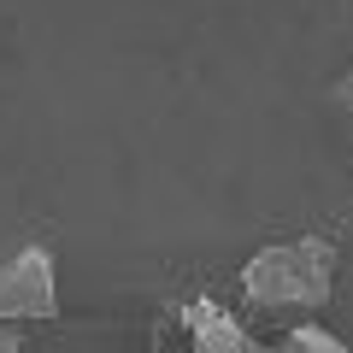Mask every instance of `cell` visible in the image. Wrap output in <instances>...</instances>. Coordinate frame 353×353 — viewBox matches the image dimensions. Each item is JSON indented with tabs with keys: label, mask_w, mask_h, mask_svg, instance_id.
Returning <instances> with one entry per match:
<instances>
[{
	"label": "cell",
	"mask_w": 353,
	"mask_h": 353,
	"mask_svg": "<svg viewBox=\"0 0 353 353\" xmlns=\"http://www.w3.org/2000/svg\"><path fill=\"white\" fill-rule=\"evenodd\" d=\"M189 330H194V353H277V341H259L241 330V318H230L218 301H189Z\"/></svg>",
	"instance_id": "cell-3"
},
{
	"label": "cell",
	"mask_w": 353,
	"mask_h": 353,
	"mask_svg": "<svg viewBox=\"0 0 353 353\" xmlns=\"http://www.w3.org/2000/svg\"><path fill=\"white\" fill-rule=\"evenodd\" d=\"M330 294H336V241L330 236L277 241L241 265V301L253 312H318Z\"/></svg>",
	"instance_id": "cell-1"
},
{
	"label": "cell",
	"mask_w": 353,
	"mask_h": 353,
	"mask_svg": "<svg viewBox=\"0 0 353 353\" xmlns=\"http://www.w3.org/2000/svg\"><path fill=\"white\" fill-rule=\"evenodd\" d=\"M0 353H24V330L18 324H0Z\"/></svg>",
	"instance_id": "cell-5"
},
{
	"label": "cell",
	"mask_w": 353,
	"mask_h": 353,
	"mask_svg": "<svg viewBox=\"0 0 353 353\" xmlns=\"http://www.w3.org/2000/svg\"><path fill=\"white\" fill-rule=\"evenodd\" d=\"M277 353H347V341H341L336 330H324V324L306 318V324H289L277 336Z\"/></svg>",
	"instance_id": "cell-4"
},
{
	"label": "cell",
	"mask_w": 353,
	"mask_h": 353,
	"mask_svg": "<svg viewBox=\"0 0 353 353\" xmlns=\"http://www.w3.org/2000/svg\"><path fill=\"white\" fill-rule=\"evenodd\" d=\"M336 101L353 112V71H341V77H336Z\"/></svg>",
	"instance_id": "cell-6"
},
{
	"label": "cell",
	"mask_w": 353,
	"mask_h": 353,
	"mask_svg": "<svg viewBox=\"0 0 353 353\" xmlns=\"http://www.w3.org/2000/svg\"><path fill=\"white\" fill-rule=\"evenodd\" d=\"M59 312V283H53L48 248H18L0 259V324H41Z\"/></svg>",
	"instance_id": "cell-2"
}]
</instances>
